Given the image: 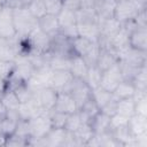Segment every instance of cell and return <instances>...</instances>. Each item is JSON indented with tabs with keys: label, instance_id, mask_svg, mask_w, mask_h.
I'll return each instance as SVG.
<instances>
[{
	"label": "cell",
	"instance_id": "obj_30",
	"mask_svg": "<svg viewBox=\"0 0 147 147\" xmlns=\"http://www.w3.org/2000/svg\"><path fill=\"white\" fill-rule=\"evenodd\" d=\"M42 1L46 6L47 13H49V14L57 15L61 11V9L63 8L62 0H42Z\"/></svg>",
	"mask_w": 147,
	"mask_h": 147
},
{
	"label": "cell",
	"instance_id": "obj_1",
	"mask_svg": "<svg viewBox=\"0 0 147 147\" xmlns=\"http://www.w3.org/2000/svg\"><path fill=\"white\" fill-rule=\"evenodd\" d=\"M142 9H146V0H121L116 3L114 18L123 25L133 21Z\"/></svg>",
	"mask_w": 147,
	"mask_h": 147
},
{
	"label": "cell",
	"instance_id": "obj_11",
	"mask_svg": "<svg viewBox=\"0 0 147 147\" xmlns=\"http://www.w3.org/2000/svg\"><path fill=\"white\" fill-rule=\"evenodd\" d=\"M53 110L62 111V113H65V114H72V113L78 110V106H77L76 101L74 100V98L68 92L59 91L56 102H55V106H54Z\"/></svg>",
	"mask_w": 147,
	"mask_h": 147
},
{
	"label": "cell",
	"instance_id": "obj_16",
	"mask_svg": "<svg viewBox=\"0 0 147 147\" xmlns=\"http://www.w3.org/2000/svg\"><path fill=\"white\" fill-rule=\"evenodd\" d=\"M116 0H95V13L99 21L108 20L114 17V11L116 7Z\"/></svg>",
	"mask_w": 147,
	"mask_h": 147
},
{
	"label": "cell",
	"instance_id": "obj_24",
	"mask_svg": "<svg viewBox=\"0 0 147 147\" xmlns=\"http://www.w3.org/2000/svg\"><path fill=\"white\" fill-rule=\"evenodd\" d=\"M91 95H92V98L94 99V101L98 103V106L100 107V109H101L107 102H109V101L113 99V93L106 91V90L102 88L101 86L93 88Z\"/></svg>",
	"mask_w": 147,
	"mask_h": 147
},
{
	"label": "cell",
	"instance_id": "obj_34",
	"mask_svg": "<svg viewBox=\"0 0 147 147\" xmlns=\"http://www.w3.org/2000/svg\"><path fill=\"white\" fill-rule=\"evenodd\" d=\"M5 87H6V80L2 77H0V93L5 91Z\"/></svg>",
	"mask_w": 147,
	"mask_h": 147
},
{
	"label": "cell",
	"instance_id": "obj_29",
	"mask_svg": "<svg viewBox=\"0 0 147 147\" xmlns=\"http://www.w3.org/2000/svg\"><path fill=\"white\" fill-rule=\"evenodd\" d=\"M16 56V53L14 48L8 45H0V61H6V62H14Z\"/></svg>",
	"mask_w": 147,
	"mask_h": 147
},
{
	"label": "cell",
	"instance_id": "obj_33",
	"mask_svg": "<svg viewBox=\"0 0 147 147\" xmlns=\"http://www.w3.org/2000/svg\"><path fill=\"white\" fill-rule=\"evenodd\" d=\"M63 2V8L77 11L80 9V0H62Z\"/></svg>",
	"mask_w": 147,
	"mask_h": 147
},
{
	"label": "cell",
	"instance_id": "obj_8",
	"mask_svg": "<svg viewBox=\"0 0 147 147\" xmlns=\"http://www.w3.org/2000/svg\"><path fill=\"white\" fill-rule=\"evenodd\" d=\"M127 46L138 52L147 51V26H136L127 34Z\"/></svg>",
	"mask_w": 147,
	"mask_h": 147
},
{
	"label": "cell",
	"instance_id": "obj_26",
	"mask_svg": "<svg viewBox=\"0 0 147 147\" xmlns=\"http://www.w3.org/2000/svg\"><path fill=\"white\" fill-rule=\"evenodd\" d=\"M48 115H49L52 129H64L69 114L57 111V110H52L48 113Z\"/></svg>",
	"mask_w": 147,
	"mask_h": 147
},
{
	"label": "cell",
	"instance_id": "obj_14",
	"mask_svg": "<svg viewBox=\"0 0 147 147\" xmlns=\"http://www.w3.org/2000/svg\"><path fill=\"white\" fill-rule=\"evenodd\" d=\"M127 127L133 138L147 134V116L134 114L127 121Z\"/></svg>",
	"mask_w": 147,
	"mask_h": 147
},
{
	"label": "cell",
	"instance_id": "obj_28",
	"mask_svg": "<svg viewBox=\"0 0 147 147\" xmlns=\"http://www.w3.org/2000/svg\"><path fill=\"white\" fill-rule=\"evenodd\" d=\"M82 123H84V122L82 121L80 115H79V113H78V110H77V111H75V113H72V114H69L64 129H65L68 132H75V131L82 125Z\"/></svg>",
	"mask_w": 147,
	"mask_h": 147
},
{
	"label": "cell",
	"instance_id": "obj_2",
	"mask_svg": "<svg viewBox=\"0 0 147 147\" xmlns=\"http://www.w3.org/2000/svg\"><path fill=\"white\" fill-rule=\"evenodd\" d=\"M13 20L17 36L21 37L28 36L37 26V20L29 13L26 8L13 9Z\"/></svg>",
	"mask_w": 147,
	"mask_h": 147
},
{
	"label": "cell",
	"instance_id": "obj_22",
	"mask_svg": "<svg viewBox=\"0 0 147 147\" xmlns=\"http://www.w3.org/2000/svg\"><path fill=\"white\" fill-rule=\"evenodd\" d=\"M0 99L8 113H17L21 102L16 96V94L14 93V91H10V90L2 91L0 93Z\"/></svg>",
	"mask_w": 147,
	"mask_h": 147
},
{
	"label": "cell",
	"instance_id": "obj_9",
	"mask_svg": "<svg viewBox=\"0 0 147 147\" xmlns=\"http://www.w3.org/2000/svg\"><path fill=\"white\" fill-rule=\"evenodd\" d=\"M121 80H123V78H122L119 64H118V62H117L116 64H114V65L110 67L109 69L102 71L100 86H101L102 88H105L106 91L113 93V91L116 88V86L119 84Z\"/></svg>",
	"mask_w": 147,
	"mask_h": 147
},
{
	"label": "cell",
	"instance_id": "obj_31",
	"mask_svg": "<svg viewBox=\"0 0 147 147\" xmlns=\"http://www.w3.org/2000/svg\"><path fill=\"white\" fill-rule=\"evenodd\" d=\"M32 0H5L2 6H6L10 9H22L26 8Z\"/></svg>",
	"mask_w": 147,
	"mask_h": 147
},
{
	"label": "cell",
	"instance_id": "obj_5",
	"mask_svg": "<svg viewBox=\"0 0 147 147\" xmlns=\"http://www.w3.org/2000/svg\"><path fill=\"white\" fill-rule=\"evenodd\" d=\"M28 40L32 47V53H38V54H47L49 47H51V41L52 37L42 32L38 25L26 36Z\"/></svg>",
	"mask_w": 147,
	"mask_h": 147
},
{
	"label": "cell",
	"instance_id": "obj_15",
	"mask_svg": "<svg viewBox=\"0 0 147 147\" xmlns=\"http://www.w3.org/2000/svg\"><path fill=\"white\" fill-rule=\"evenodd\" d=\"M88 124L91 125L94 136H99L106 132H109L111 130V125H110V116L103 114L102 111H100L98 115H95L90 122Z\"/></svg>",
	"mask_w": 147,
	"mask_h": 147
},
{
	"label": "cell",
	"instance_id": "obj_25",
	"mask_svg": "<svg viewBox=\"0 0 147 147\" xmlns=\"http://www.w3.org/2000/svg\"><path fill=\"white\" fill-rule=\"evenodd\" d=\"M101 75H102V71H101L96 65H92V67L88 68V71H87L85 82L87 83V85H88L92 90L100 86Z\"/></svg>",
	"mask_w": 147,
	"mask_h": 147
},
{
	"label": "cell",
	"instance_id": "obj_3",
	"mask_svg": "<svg viewBox=\"0 0 147 147\" xmlns=\"http://www.w3.org/2000/svg\"><path fill=\"white\" fill-rule=\"evenodd\" d=\"M29 127H30L31 142L33 140H39V139L45 138L46 134L52 129L48 113H42L39 116L30 119L29 121ZM31 142H30V145H31Z\"/></svg>",
	"mask_w": 147,
	"mask_h": 147
},
{
	"label": "cell",
	"instance_id": "obj_20",
	"mask_svg": "<svg viewBox=\"0 0 147 147\" xmlns=\"http://www.w3.org/2000/svg\"><path fill=\"white\" fill-rule=\"evenodd\" d=\"M57 20L60 24V31H65L72 29L77 25V15L76 11L62 8L61 11L57 14Z\"/></svg>",
	"mask_w": 147,
	"mask_h": 147
},
{
	"label": "cell",
	"instance_id": "obj_18",
	"mask_svg": "<svg viewBox=\"0 0 147 147\" xmlns=\"http://www.w3.org/2000/svg\"><path fill=\"white\" fill-rule=\"evenodd\" d=\"M88 64L85 62V60L82 56L75 55L72 59H70V63H69V71L71 72L72 77L75 78H79L85 80L87 71H88Z\"/></svg>",
	"mask_w": 147,
	"mask_h": 147
},
{
	"label": "cell",
	"instance_id": "obj_23",
	"mask_svg": "<svg viewBox=\"0 0 147 147\" xmlns=\"http://www.w3.org/2000/svg\"><path fill=\"white\" fill-rule=\"evenodd\" d=\"M116 113L121 114L125 117H129V118L132 115H134L136 114V100H134V98L132 96V98L117 100Z\"/></svg>",
	"mask_w": 147,
	"mask_h": 147
},
{
	"label": "cell",
	"instance_id": "obj_6",
	"mask_svg": "<svg viewBox=\"0 0 147 147\" xmlns=\"http://www.w3.org/2000/svg\"><path fill=\"white\" fill-rule=\"evenodd\" d=\"M67 92L74 98V100L76 101L78 109H79V107L85 102V100H87L91 96L92 88L87 85V83L85 80L74 77Z\"/></svg>",
	"mask_w": 147,
	"mask_h": 147
},
{
	"label": "cell",
	"instance_id": "obj_10",
	"mask_svg": "<svg viewBox=\"0 0 147 147\" xmlns=\"http://www.w3.org/2000/svg\"><path fill=\"white\" fill-rule=\"evenodd\" d=\"M72 79L74 77L68 69H55V70H52L51 72L48 86L53 87L56 91L67 92Z\"/></svg>",
	"mask_w": 147,
	"mask_h": 147
},
{
	"label": "cell",
	"instance_id": "obj_4",
	"mask_svg": "<svg viewBox=\"0 0 147 147\" xmlns=\"http://www.w3.org/2000/svg\"><path fill=\"white\" fill-rule=\"evenodd\" d=\"M17 36L14 20H13V9L1 6L0 7V39L10 40Z\"/></svg>",
	"mask_w": 147,
	"mask_h": 147
},
{
	"label": "cell",
	"instance_id": "obj_7",
	"mask_svg": "<svg viewBox=\"0 0 147 147\" xmlns=\"http://www.w3.org/2000/svg\"><path fill=\"white\" fill-rule=\"evenodd\" d=\"M57 92L51 86H44L37 91H34V98L37 99L38 103L40 105L41 109L46 113H49L54 109L56 98H57Z\"/></svg>",
	"mask_w": 147,
	"mask_h": 147
},
{
	"label": "cell",
	"instance_id": "obj_13",
	"mask_svg": "<svg viewBox=\"0 0 147 147\" xmlns=\"http://www.w3.org/2000/svg\"><path fill=\"white\" fill-rule=\"evenodd\" d=\"M119 60L118 53L114 48H100V54L96 60L95 65L101 70L105 71L116 64Z\"/></svg>",
	"mask_w": 147,
	"mask_h": 147
},
{
	"label": "cell",
	"instance_id": "obj_21",
	"mask_svg": "<svg viewBox=\"0 0 147 147\" xmlns=\"http://www.w3.org/2000/svg\"><path fill=\"white\" fill-rule=\"evenodd\" d=\"M71 41H72V48H74V53L75 55H78V56H85L88 51L92 48V46L94 45V41L83 37V36H75L71 38Z\"/></svg>",
	"mask_w": 147,
	"mask_h": 147
},
{
	"label": "cell",
	"instance_id": "obj_19",
	"mask_svg": "<svg viewBox=\"0 0 147 147\" xmlns=\"http://www.w3.org/2000/svg\"><path fill=\"white\" fill-rule=\"evenodd\" d=\"M136 86L132 80H126L123 79L119 82V84L116 86V88L113 91V96L116 100L121 99H126V98H132L136 94Z\"/></svg>",
	"mask_w": 147,
	"mask_h": 147
},
{
	"label": "cell",
	"instance_id": "obj_12",
	"mask_svg": "<svg viewBox=\"0 0 147 147\" xmlns=\"http://www.w3.org/2000/svg\"><path fill=\"white\" fill-rule=\"evenodd\" d=\"M37 25L42 32H45L49 37H53L60 32L57 15H54V14H49V13L45 14L42 17H40L37 21Z\"/></svg>",
	"mask_w": 147,
	"mask_h": 147
},
{
	"label": "cell",
	"instance_id": "obj_35",
	"mask_svg": "<svg viewBox=\"0 0 147 147\" xmlns=\"http://www.w3.org/2000/svg\"><path fill=\"white\" fill-rule=\"evenodd\" d=\"M5 144H6V138L0 133V146H5Z\"/></svg>",
	"mask_w": 147,
	"mask_h": 147
},
{
	"label": "cell",
	"instance_id": "obj_36",
	"mask_svg": "<svg viewBox=\"0 0 147 147\" xmlns=\"http://www.w3.org/2000/svg\"><path fill=\"white\" fill-rule=\"evenodd\" d=\"M116 1H121V0H116Z\"/></svg>",
	"mask_w": 147,
	"mask_h": 147
},
{
	"label": "cell",
	"instance_id": "obj_17",
	"mask_svg": "<svg viewBox=\"0 0 147 147\" xmlns=\"http://www.w3.org/2000/svg\"><path fill=\"white\" fill-rule=\"evenodd\" d=\"M77 32L79 36H83L94 42H98V39L100 37L99 22L77 23Z\"/></svg>",
	"mask_w": 147,
	"mask_h": 147
},
{
	"label": "cell",
	"instance_id": "obj_32",
	"mask_svg": "<svg viewBox=\"0 0 147 147\" xmlns=\"http://www.w3.org/2000/svg\"><path fill=\"white\" fill-rule=\"evenodd\" d=\"M116 105H117V100L116 99H114V96H113V99L109 101V102H107L102 108H101V111L103 113V114H106V115H108V116H114L115 114H116Z\"/></svg>",
	"mask_w": 147,
	"mask_h": 147
},
{
	"label": "cell",
	"instance_id": "obj_27",
	"mask_svg": "<svg viewBox=\"0 0 147 147\" xmlns=\"http://www.w3.org/2000/svg\"><path fill=\"white\" fill-rule=\"evenodd\" d=\"M26 9L29 10V13L38 21L40 17H42L45 14H47V9L46 6L42 0H32L31 3L26 7Z\"/></svg>",
	"mask_w": 147,
	"mask_h": 147
}]
</instances>
